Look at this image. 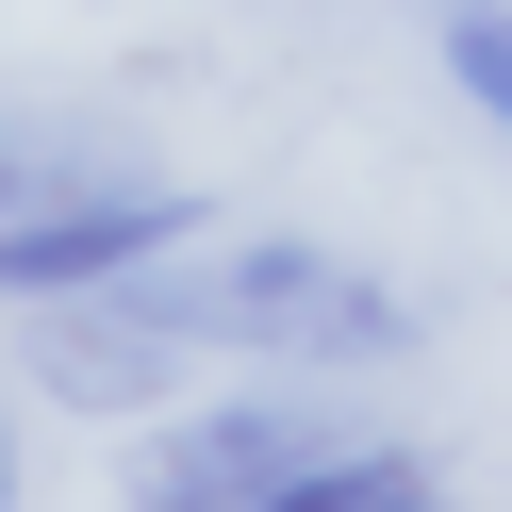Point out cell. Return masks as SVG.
Listing matches in <instances>:
<instances>
[{"label": "cell", "instance_id": "6da1fadb", "mask_svg": "<svg viewBox=\"0 0 512 512\" xmlns=\"http://www.w3.org/2000/svg\"><path fill=\"white\" fill-rule=\"evenodd\" d=\"M133 298L182 347H248V364H298V380H347V364H397L413 347V298L380 265H347V248H314V232L166 248V265H133Z\"/></svg>", "mask_w": 512, "mask_h": 512}, {"label": "cell", "instance_id": "7a4b0ae2", "mask_svg": "<svg viewBox=\"0 0 512 512\" xmlns=\"http://www.w3.org/2000/svg\"><path fill=\"white\" fill-rule=\"evenodd\" d=\"M380 430H347V413H314V397H215V413H182L166 446H149V512H298L331 463H364Z\"/></svg>", "mask_w": 512, "mask_h": 512}, {"label": "cell", "instance_id": "3957f363", "mask_svg": "<svg viewBox=\"0 0 512 512\" xmlns=\"http://www.w3.org/2000/svg\"><path fill=\"white\" fill-rule=\"evenodd\" d=\"M166 248H199V199L182 182H50V199H17L0 215V298L34 314V298H83V281H133V265H166Z\"/></svg>", "mask_w": 512, "mask_h": 512}, {"label": "cell", "instance_id": "277c9868", "mask_svg": "<svg viewBox=\"0 0 512 512\" xmlns=\"http://www.w3.org/2000/svg\"><path fill=\"white\" fill-rule=\"evenodd\" d=\"M166 380H182V331L133 298V281L34 298V397H67V413H149Z\"/></svg>", "mask_w": 512, "mask_h": 512}, {"label": "cell", "instance_id": "5b68a950", "mask_svg": "<svg viewBox=\"0 0 512 512\" xmlns=\"http://www.w3.org/2000/svg\"><path fill=\"white\" fill-rule=\"evenodd\" d=\"M430 50H446V83H463V100L512 133V0H446V34H430Z\"/></svg>", "mask_w": 512, "mask_h": 512}, {"label": "cell", "instance_id": "8992f818", "mask_svg": "<svg viewBox=\"0 0 512 512\" xmlns=\"http://www.w3.org/2000/svg\"><path fill=\"white\" fill-rule=\"evenodd\" d=\"M50 182H67V166H50L34 133H0V215H17V199H50Z\"/></svg>", "mask_w": 512, "mask_h": 512}, {"label": "cell", "instance_id": "52a82bcc", "mask_svg": "<svg viewBox=\"0 0 512 512\" xmlns=\"http://www.w3.org/2000/svg\"><path fill=\"white\" fill-rule=\"evenodd\" d=\"M0 496H17V430H0Z\"/></svg>", "mask_w": 512, "mask_h": 512}]
</instances>
